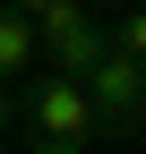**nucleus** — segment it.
Masks as SVG:
<instances>
[{
  "label": "nucleus",
  "instance_id": "nucleus-3",
  "mask_svg": "<svg viewBox=\"0 0 146 154\" xmlns=\"http://www.w3.org/2000/svg\"><path fill=\"white\" fill-rule=\"evenodd\" d=\"M34 69H43V51H34V17L0 9V86H17V77H34Z\"/></svg>",
  "mask_w": 146,
  "mask_h": 154
},
{
  "label": "nucleus",
  "instance_id": "nucleus-4",
  "mask_svg": "<svg viewBox=\"0 0 146 154\" xmlns=\"http://www.w3.org/2000/svg\"><path fill=\"white\" fill-rule=\"evenodd\" d=\"M86 26H95V0H52V9H34V51L69 43V34H86Z\"/></svg>",
  "mask_w": 146,
  "mask_h": 154
},
{
  "label": "nucleus",
  "instance_id": "nucleus-8",
  "mask_svg": "<svg viewBox=\"0 0 146 154\" xmlns=\"http://www.w3.org/2000/svg\"><path fill=\"white\" fill-rule=\"evenodd\" d=\"M129 9H146V0H129Z\"/></svg>",
  "mask_w": 146,
  "mask_h": 154
},
{
  "label": "nucleus",
  "instance_id": "nucleus-6",
  "mask_svg": "<svg viewBox=\"0 0 146 154\" xmlns=\"http://www.w3.org/2000/svg\"><path fill=\"white\" fill-rule=\"evenodd\" d=\"M17 128V86H0V137Z\"/></svg>",
  "mask_w": 146,
  "mask_h": 154
},
{
  "label": "nucleus",
  "instance_id": "nucleus-7",
  "mask_svg": "<svg viewBox=\"0 0 146 154\" xmlns=\"http://www.w3.org/2000/svg\"><path fill=\"white\" fill-rule=\"evenodd\" d=\"M0 9H17V17H34V9H52V0H0Z\"/></svg>",
  "mask_w": 146,
  "mask_h": 154
},
{
  "label": "nucleus",
  "instance_id": "nucleus-5",
  "mask_svg": "<svg viewBox=\"0 0 146 154\" xmlns=\"http://www.w3.org/2000/svg\"><path fill=\"white\" fill-rule=\"evenodd\" d=\"M103 34H112V51H120V60H138V69H146V9H129L120 26H103Z\"/></svg>",
  "mask_w": 146,
  "mask_h": 154
},
{
  "label": "nucleus",
  "instance_id": "nucleus-2",
  "mask_svg": "<svg viewBox=\"0 0 146 154\" xmlns=\"http://www.w3.org/2000/svg\"><path fill=\"white\" fill-rule=\"evenodd\" d=\"M78 94H86V111H95V128H138L146 120V69L120 60V51H103V60L78 77Z\"/></svg>",
  "mask_w": 146,
  "mask_h": 154
},
{
  "label": "nucleus",
  "instance_id": "nucleus-1",
  "mask_svg": "<svg viewBox=\"0 0 146 154\" xmlns=\"http://www.w3.org/2000/svg\"><path fill=\"white\" fill-rule=\"evenodd\" d=\"M17 137H26V154H86L95 146V111H86L78 77L34 69L26 94H17Z\"/></svg>",
  "mask_w": 146,
  "mask_h": 154
}]
</instances>
